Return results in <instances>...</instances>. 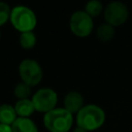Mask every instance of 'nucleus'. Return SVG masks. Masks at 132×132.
I'll return each mask as SVG.
<instances>
[{
  "mask_svg": "<svg viewBox=\"0 0 132 132\" xmlns=\"http://www.w3.org/2000/svg\"><path fill=\"white\" fill-rule=\"evenodd\" d=\"M104 121L105 113L103 109L95 104H88L84 106L76 116L77 126L87 131H93L100 128Z\"/></svg>",
  "mask_w": 132,
  "mask_h": 132,
  "instance_id": "f257e3e1",
  "label": "nucleus"
},
{
  "mask_svg": "<svg viewBox=\"0 0 132 132\" xmlns=\"http://www.w3.org/2000/svg\"><path fill=\"white\" fill-rule=\"evenodd\" d=\"M72 122V113L65 108H54L43 118V124L50 132H68Z\"/></svg>",
  "mask_w": 132,
  "mask_h": 132,
  "instance_id": "f03ea898",
  "label": "nucleus"
},
{
  "mask_svg": "<svg viewBox=\"0 0 132 132\" xmlns=\"http://www.w3.org/2000/svg\"><path fill=\"white\" fill-rule=\"evenodd\" d=\"M9 21L11 25L21 33L33 31L37 24L34 11L24 5H18L11 9Z\"/></svg>",
  "mask_w": 132,
  "mask_h": 132,
  "instance_id": "7ed1b4c3",
  "label": "nucleus"
},
{
  "mask_svg": "<svg viewBox=\"0 0 132 132\" xmlns=\"http://www.w3.org/2000/svg\"><path fill=\"white\" fill-rule=\"evenodd\" d=\"M19 74L23 82L34 87L42 79V69L39 63L32 59H25L19 65Z\"/></svg>",
  "mask_w": 132,
  "mask_h": 132,
  "instance_id": "20e7f679",
  "label": "nucleus"
},
{
  "mask_svg": "<svg viewBox=\"0 0 132 132\" xmlns=\"http://www.w3.org/2000/svg\"><path fill=\"white\" fill-rule=\"evenodd\" d=\"M69 27L75 36L87 37L93 31V18L85 11H75L70 18Z\"/></svg>",
  "mask_w": 132,
  "mask_h": 132,
  "instance_id": "39448f33",
  "label": "nucleus"
},
{
  "mask_svg": "<svg viewBox=\"0 0 132 132\" xmlns=\"http://www.w3.org/2000/svg\"><path fill=\"white\" fill-rule=\"evenodd\" d=\"M31 100L34 104L35 110L46 113L55 108L58 102V96L53 89L42 88V89H39L33 95Z\"/></svg>",
  "mask_w": 132,
  "mask_h": 132,
  "instance_id": "423d86ee",
  "label": "nucleus"
},
{
  "mask_svg": "<svg viewBox=\"0 0 132 132\" xmlns=\"http://www.w3.org/2000/svg\"><path fill=\"white\" fill-rule=\"evenodd\" d=\"M104 19L107 24L118 27L123 25L129 15L127 6L121 1H112L104 8Z\"/></svg>",
  "mask_w": 132,
  "mask_h": 132,
  "instance_id": "0eeeda50",
  "label": "nucleus"
},
{
  "mask_svg": "<svg viewBox=\"0 0 132 132\" xmlns=\"http://www.w3.org/2000/svg\"><path fill=\"white\" fill-rule=\"evenodd\" d=\"M64 108L70 113H77L84 107V98L80 93L71 91L64 98Z\"/></svg>",
  "mask_w": 132,
  "mask_h": 132,
  "instance_id": "6e6552de",
  "label": "nucleus"
},
{
  "mask_svg": "<svg viewBox=\"0 0 132 132\" xmlns=\"http://www.w3.org/2000/svg\"><path fill=\"white\" fill-rule=\"evenodd\" d=\"M12 132H38L36 125L29 118H18L11 125Z\"/></svg>",
  "mask_w": 132,
  "mask_h": 132,
  "instance_id": "1a4fd4ad",
  "label": "nucleus"
},
{
  "mask_svg": "<svg viewBox=\"0 0 132 132\" xmlns=\"http://www.w3.org/2000/svg\"><path fill=\"white\" fill-rule=\"evenodd\" d=\"M14 109H15L16 114L20 118H28L29 116H31L34 112L35 107H34V104L32 102V100L22 99V100H19L15 103Z\"/></svg>",
  "mask_w": 132,
  "mask_h": 132,
  "instance_id": "9d476101",
  "label": "nucleus"
},
{
  "mask_svg": "<svg viewBox=\"0 0 132 132\" xmlns=\"http://www.w3.org/2000/svg\"><path fill=\"white\" fill-rule=\"evenodd\" d=\"M18 114L15 112L14 106L9 104H1L0 105V123L6 125H12L13 122L18 119Z\"/></svg>",
  "mask_w": 132,
  "mask_h": 132,
  "instance_id": "9b49d317",
  "label": "nucleus"
},
{
  "mask_svg": "<svg viewBox=\"0 0 132 132\" xmlns=\"http://www.w3.org/2000/svg\"><path fill=\"white\" fill-rule=\"evenodd\" d=\"M97 37L100 41L102 42H108L110 41L113 36H114V27L107 24V23H104V24H101L98 28H97Z\"/></svg>",
  "mask_w": 132,
  "mask_h": 132,
  "instance_id": "f8f14e48",
  "label": "nucleus"
},
{
  "mask_svg": "<svg viewBox=\"0 0 132 132\" xmlns=\"http://www.w3.org/2000/svg\"><path fill=\"white\" fill-rule=\"evenodd\" d=\"M103 11V5L99 0H90L85 6V12H87L91 18H96Z\"/></svg>",
  "mask_w": 132,
  "mask_h": 132,
  "instance_id": "ddd939ff",
  "label": "nucleus"
},
{
  "mask_svg": "<svg viewBox=\"0 0 132 132\" xmlns=\"http://www.w3.org/2000/svg\"><path fill=\"white\" fill-rule=\"evenodd\" d=\"M19 41H20V45L23 48L30 50V48L34 47L36 44V36L32 31L31 32H24V33H21Z\"/></svg>",
  "mask_w": 132,
  "mask_h": 132,
  "instance_id": "4468645a",
  "label": "nucleus"
},
{
  "mask_svg": "<svg viewBox=\"0 0 132 132\" xmlns=\"http://www.w3.org/2000/svg\"><path fill=\"white\" fill-rule=\"evenodd\" d=\"M14 95L16 98H19V100L22 99H28V97L31 94V87L23 81L19 82L15 88H14Z\"/></svg>",
  "mask_w": 132,
  "mask_h": 132,
  "instance_id": "2eb2a0df",
  "label": "nucleus"
},
{
  "mask_svg": "<svg viewBox=\"0 0 132 132\" xmlns=\"http://www.w3.org/2000/svg\"><path fill=\"white\" fill-rule=\"evenodd\" d=\"M11 9L5 2H0V27L10 19Z\"/></svg>",
  "mask_w": 132,
  "mask_h": 132,
  "instance_id": "dca6fc26",
  "label": "nucleus"
},
{
  "mask_svg": "<svg viewBox=\"0 0 132 132\" xmlns=\"http://www.w3.org/2000/svg\"><path fill=\"white\" fill-rule=\"evenodd\" d=\"M0 132H12L11 126L6 125V124H1L0 123Z\"/></svg>",
  "mask_w": 132,
  "mask_h": 132,
  "instance_id": "f3484780",
  "label": "nucleus"
},
{
  "mask_svg": "<svg viewBox=\"0 0 132 132\" xmlns=\"http://www.w3.org/2000/svg\"><path fill=\"white\" fill-rule=\"evenodd\" d=\"M73 132H88L87 130H85V129H82V128H80V127H78L77 126V128H75L74 129V131Z\"/></svg>",
  "mask_w": 132,
  "mask_h": 132,
  "instance_id": "a211bd4d",
  "label": "nucleus"
},
{
  "mask_svg": "<svg viewBox=\"0 0 132 132\" xmlns=\"http://www.w3.org/2000/svg\"><path fill=\"white\" fill-rule=\"evenodd\" d=\"M0 38H1V32H0Z\"/></svg>",
  "mask_w": 132,
  "mask_h": 132,
  "instance_id": "6ab92c4d",
  "label": "nucleus"
}]
</instances>
